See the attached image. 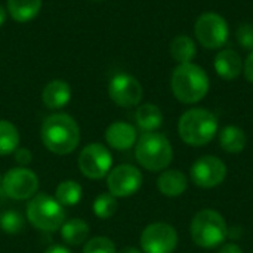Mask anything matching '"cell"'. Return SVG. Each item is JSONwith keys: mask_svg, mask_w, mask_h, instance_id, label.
Listing matches in <instances>:
<instances>
[{"mask_svg": "<svg viewBox=\"0 0 253 253\" xmlns=\"http://www.w3.org/2000/svg\"><path fill=\"white\" fill-rule=\"evenodd\" d=\"M40 136L43 145L50 153L67 156L80 144V127L71 116L65 113H55L44 119Z\"/></svg>", "mask_w": 253, "mask_h": 253, "instance_id": "cell-1", "label": "cell"}, {"mask_svg": "<svg viewBox=\"0 0 253 253\" xmlns=\"http://www.w3.org/2000/svg\"><path fill=\"white\" fill-rule=\"evenodd\" d=\"M170 87L175 98L182 104L200 102L209 92L211 80L208 73L197 64H178L172 73Z\"/></svg>", "mask_w": 253, "mask_h": 253, "instance_id": "cell-2", "label": "cell"}, {"mask_svg": "<svg viewBox=\"0 0 253 253\" xmlns=\"http://www.w3.org/2000/svg\"><path fill=\"white\" fill-rule=\"evenodd\" d=\"M179 138L191 147L209 144L218 133V119L206 108H191L178 122Z\"/></svg>", "mask_w": 253, "mask_h": 253, "instance_id": "cell-3", "label": "cell"}, {"mask_svg": "<svg viewBox=\"0 0 253 253\" xmlns=\"http://www.w3.org/2000/svg\"><path fill=\"white\" fill-rule=\"evenodd\" d=\"M135 157L144 169L150 172H160L170 165L173 150L165 135L159 132H145L136 141Z\"/></svg>", "mask_w": 253, "mask_h": 253, "instance_id": "cell-4", "label": "cell"}, {"mask_svg": "<svg viewBox=\"0 0 253 253\" xmlns=\"http://www.w3.org/2000/svg\"><path fill=\"white\" fill-rule=\"evenodd\" d=\"M190 233L194 245L203 249H213L227 240L228 227L219 212L213 209H203L194 215Z\"/></svg>", "mask_w": 253, "mask_h": 253, "instance_id": "cell-5", "label": "cell"}, {"mask_svg": "<svg viewBox=\"0 0 253 253\" xmlns=\"http://www.w3.org/2000/svg\"><path fill=\"white\" fill-rule=\"evenodd\" d=\"M27 218L37 230L53 233L64 225L65 211L55 197L40 193L30 199L27 205Z\"/></svg>", "mask_w": 253, "mask_h": 253, "instance_id": "cell-6", "label": "cell"}, {"mask_svg": "<svg viewBox=\"0 0 253 253\" xmlns=\"http://www.w3.org/2000/svg\"><path fill=\"white\" fill-rule=\"evenodd\" d=\"M194 34L206 49H219L228 40V24L224 16L215 12L202 13L194 24Z\"/></svg>", "mask_w": 253, "mask_h": 253, "instance_id": "cell-7", "label": "cell"}, {"mask_svg": "<svg viewBox=\"0 0 253 253\" xmlns=\"http://www.w3.org/2000/svg\"><path fill=\"white\" fill-rule=\"evenodd\" d=\"M113 157L110 150L99 144H87L79 156V169L89 179H101L111 170Z\"/></svg>", "mask_w": 253, "mask_h": 253, "instance_id": "cell-8", "label": "cell"}, {"mask_svg": "<svg viewBox=\"0 0 253 253\" xmlns=\"http://www.w3.org/2000/svg\"><path fill=\"white\" fill-rule=\"evenodd\" d=\"M176 246L178 233L166 222L150 224L141 234V248L144 253H173Z\"/></svg>", "mask_w": 253, "mask_h": 253, "instance_id": "cell-9", "label": "cell"}, {"mask_svg": "<svg viewBox=\"0 0 253 253\" xmlns=\"http://www.w3.org/2000/svg\"><path fill=\"white\" fill-rule=\"evenodd\" d=\"M1 190L13 200H27L36 196L39 190V178L27 168H15L7 170L3 176Z\"/></svg>", "mask_w": 253, "mask_h": 253, "instance_id": "cell-10", "label": "cell"}, {"mask_svg": "<svg viewBox=\"0 0 253 253\" xmlns=\"http://www.w3.org/2000/svg\"><path fill=\"white\" fill-rule=\"evenodd\" d=\"M142 185V173L132 165H120L108 172L107 187L108 193L116 199L133 196Z\"/></svg>", "mask_w": 253, "mask_h": 253, "instance_id": "cell-11", "label": "cell"}, {"mask_svg": "<svg viewBox=\"0 0 253 253\" xmlns=\"http://www.w3.org/2000/svg\"><path fill=\"white\" fill-rule=\"evenodd\" d=\"M108 95L111 101L123 108L135 107L144 96V89L138 79L130 74L119 73L108 83Z\"/></svg>", "mask_w": 253, "mask_h": 253, "instance_id": "cell-12", "label": "cell"}, {"mask_svg": "<svg viewBox=\"0 0 253 253\" xmlns=\"http://www.w3.org/2000/svg\"><path fill=\"white\" fill-rule=\"evenodd\" d=\"M191 181L200 188H215L221 185L227 176L225 163L215 156H203L197 159L190 169Z\"/></svg>", "mask_w": 253, "mask_h": 253, "instance_id": "cell-13", "label": "cell"}, {"mask_svg": "<svg viewBox=\"0 0 253 253\" xmlns=\"http://www.w3.org/2000/svg\"><path fill=\"white\" fill-rule=\"evenodd\" d=\"M105 141L114 150H129L138 141L136 129L126 122H114L105 130Z\"/></svg>", "mask_w": 253, "mask_h": 253, "instance_id": "cell-14", "label": "cell"}, {"mask_svg": "<svg viewBox=\"0 0 253 253\" xmlns=\"http://www.w3.org/2000/svg\"><path fill=\"white\" fill-rule=\"evenodd\" d=\"M216 74L224 80H236L243 71V61L233 49H224L215 56L213 62Z\"/></svg>", "mask_w": 253, "mask_h": 253, "instance_id": "cell-15", "label": "cell"}, {"mask_svg": "<svg viewBox=\"0 0 253 253\" xmlns=\"http://www.w3.org/2000/svg\"><path fill=\"white\" fill-rule=\"evenodd\" d=\"M71 99V87L64 80H52L49 82L42 93L43 104L50 110L64 108Z\"/></svg>", "mask_w": 253, "mask_h": 253, "instance_id": "cell-16", "label": "cell"}, {"mask_svg": "<svg viewBox=\"0 0 253 253\" xmlns=\"http://www.w3.org/2000/svg\"><path fill=\"white\" fill-rule=\"evenodd\" d=\"M187 187V176L178 169L163 170L157 179V188L166 197H179L181 194H184Z\"/></svg>", "mask_w": 253, "mask_h": 253, "instance_id": "cell-17", "label": "cell"}, {"mask_svg": "<svg viewBox=\"0 0 253 253\" xmlns=\"http://www.w3.org/2000/svg\"><path fill=\"white\" fill-rule=\"evenodd\" d=\"M42 7V0H7V12L13 21L25 24L34 19Z\"/></svg>", "mask_w": 253, "mask_h": 253, "instance_id": "cell-18", "label": "cell"}, {"mask_svg": "<svg viewBox=\"0 0 253 253\" xmlns=\"http://www.w3.org/2000/svg\"><path fill=\"white\" fill-rule=\"evenodd\" d=\"M136 125L144 132H156L163 125L162 110L154 104H142L135 113Z\"/></svg>", "mask_w": 253, "mask_h": 253, "instance_id": "cell-19", "label": "cell"}, {"mask_svg": "<svg viewBox=\"0 0 253 253\" xmlns=\"http://www.w3.org/2000/svg\"><path fill=\"white\" fill-rule=\"evenodd\" d=\"M246 142H248V136L245 130L237 126L230 125L219 132V145L227 153L231 154L242 153L246 147Z\"/></svg>", "mask_w": 253, "mask_h": 253, "instance_id": "cell-20", "label": "cell"}, {"mask_svg": "<svg viewBox=\"0 0 253 253\" xmlns=\"http://www.w3.org/2000/svg\"><path fill=\"white\" fill-rule=\"evenodd\" d=\"M89 225L83 219H70L61 227V237L71 246L83 245L89 237Z\"/></svg>", "mask_w": 253, "mask_h": 253, "instance_id": "cell-21", "label": "cell"}, {"mask_svg": "<svg viewBox=\"0 0 253 253\" xmlns=\"http://www.w3.org/2000/svg\"><path fill=\"white\" fill-rule=\"evenodd\" d=\"M197 53L196 43L190 36L179 34L170 43V55L178 64H188L193 62Z\"/></svg>", "mask_w": 253, "mask_h": 253, "instance_id": "cell-22", "label": "cell"}, {"mask_svg": "<svg viewBox=\"0 0 253 253\" xmlns=\"http://www.w3.org/2000/svg\"><path fill=\"white\" fill-rule=\"evenodd\" d=\"M83 190L79 182L67 179L62 181L55 190V199L62 206H76L82 200Z\"/></svg>", "mask_w": 253, "mask_h": 253, "instance_id": "cell-23", "label": "cell"}, {"mask_svg": "<svg viewBox=\"0 0 253 253\" xmlns=\"http://www.w3.org/2000/svg\"><path fill=\"white\" fill-rule=\"evenodd\" d=\"M19 147V132L7 120H0V156H9Z\"/></svg>", "mask_w": 253, "mask_h": 253, "instance_id": "cell-24", "label": "cell"}, {"mask_svg": "<svg viewBox=\"0 0 253 253\" xmlns=\"http://www.w3.org/2000/svg\"><path fill=\"white\" fill-rule=\"evenodd\" d=\"M117 199L110 193H101L95 200L92 211L99 219H110L117 212Z\"/></svg>", "mask_w": 253, "mask_h": 253, "instance_id": "cell-25", "label": "cell"}, {"mask_svg": "<svg viewBox=\"0 0 253 253\" xmlns=\"http://www.w3.org/2000/svg\"><path fill=\"white\" fill-rule=\"evenodd\" d=\"M25 227L24 216L16 211H7L0 216V228L6 234H19Z\"/></svg>", "mask_w": 253, "mask_h": 253, "instance_id": "cell-26", "label": "cell"}, {"mask_svg": "<svg viewBox=\"0 0 253 253\" xmlns=\"http://www.w3.org/2000/svg\"><path fill=\"white\" fill-rule=\"evenodd\" d=\"M83 253H117L113 240L108 237H93L86 242Z\"/></svg>", "mask_w": 253, "mask_h": 253, "instance_id": "cell-27", "label": "cell"}, {"mask_svg": "<svg viewBox=\"0 0 253 253\" xmlns=\"http://www.w3.org/2000/svg\"><path fill=\"white\" fill-rule=\"evenodd\" d=\"M236 37L239 44L246 49V50H253V25L251 24H243L237 28Z\"/></svg>", "mask_w": 253, "mask_h": 253, "instance_id": "cell-28", "label": "cell"}, {"mask_svg": "<svg viewBox=\"0 0 253 253\" xmlns=\"http://www.w3.org/2000/svg\"><path fill=\"white\" fill-rule=\"evenodd\" d=\"M31 160H33V154H31V151L28 148H24V147L16 148V151H15V162L19 166L25 168L27 165L31 163Z\"/></svg>", "mask_w": 253, "mask_h": 253, "instance_id": "cell-29", "label": "cell"}, {"mask_svg": "<svg viewBox=\"0 0 253 253\" xmlns=\"http://www.w3.org/2000/svg\"><path fill=\"white\" fill-rule=\"evenodd\" d=\"M243 73L248 82L253 83V50L251 52V55L246 58L245 64H243Z\"/></svg>", "mask_w": 253, "mask_h": 253, "instance_id": "cell-30", "label": "cell"}, {"mask_svg": "<svg viewBox=\"0 0 253 253\" xmlns=\"http://www.w3.org/2000/svg\"><path fill=\"white\" fill-rule=\"evenodd\" d=\"M218 253H243V251L240 249V246H237L234 243H227L219 249Z\"/></svg>", "mask_w": 253, "mask_h": 253, "instance_id": "cell-31", "label": "cell"}, {"mask_svg": "<svg viewBox=\"0 0 253 253\" xmlns=\"http://www.w3.org/2000/svg\"><path fill=\"white\" fill-rule=\"evenodd\" d=\"M44 253H71V251L67 249V248H64V246L55 245V246H50Z\"/></svg>", "mask_w": 253, "mask_h": 253, "instance_id": "cell-32", "label": "cell"}, {"mask_svg": "<svg viewBox=\"0 0 253 253\" xmlns=\"http://www.w3.org/2000/svg\"><path fill=\"white\" fill-rule=\"evenodd\" d=\"M6 18H7V12H6V9L0 4V27L6 22Z\"/></svg>", "mask_w": 253, "mask_h": 253, "instance_id": "cell-33", "label": "cell"}, {"mask_svg": "<svg viewBox=\"0 0 253 253\" xmlns=\"http://www.w3.org/2000/svg\"><path fill=\"white\" fill-rule=\"evenodd\" d=\"M119 253H141V251H139V249H136V248L127 246V248H123L122 251H119Z\"/></svg>", "mask_w": 253, "mask_h": 253, "instance_id": "cell-34", "label": "cell"}, {"mask_svg": "<svg viewBox=\"0 0 253 253\" xmlns=\"http://www.w3.org/2000/svg\"><path fill=\"white\" fill-rule=\"evenodd\" d=\"M1 179H3V178H1V176H0V187H1Z\"/></svg>", "mask_w": 253, "mask_h": 253, "instance_id": "cell-35", "label": "cell"}, {"mask_svg": "<svg viewBox=\"0 0 253 253\" xmlns=\"http://www.w3.org/2000/svg\"><path fill=\"white\" fill-rule=\"evenodd\" d=\"M96 1H99V0H96Z\"/></svg>", "mask_w": 253, "mask_h": 253, "instance_id": "cell-36", "label": "cell"}]
</instances>
